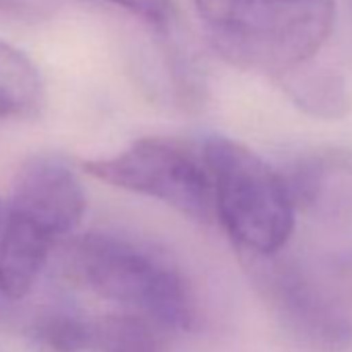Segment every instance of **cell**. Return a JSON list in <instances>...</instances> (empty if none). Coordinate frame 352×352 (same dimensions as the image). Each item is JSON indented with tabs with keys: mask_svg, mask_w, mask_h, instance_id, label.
Segmentation results:
<instances>
[{
	"mask_svg": "<svg viewBox=\"0 0 352 352\" xmlns=\"http://www.w3.org/2000/svg\"><path fill=\"white\" fill-rule=\"evenodd\" d=\"M166 327L137 315L110 313L94 317L91 350L98 352H166Z\"/></svg>",
	"mask_w": 352,
	"mask_h": 352,
	"instance_id": "obj_9",
	"label": "cell"
},
{
	"mask_svg": "<svg viewBox=\"0 0 352 352\" xmlns=\"http://www.w3.org/2000/svg\"><path fill=\"white\" fill-rule=\"evenodd\" d=\"M214 50L230 65L284 79L333 30L331 0H195Z\"/></svg>",
	"mask_w": 352,
	"mask_h": 352,
	"instance_id": "obj_1",
	"label": "cell"
},
{
	"mask_svg": "<svg viewBox=\"0 0 352 352\" xmlns=\"http://www.w3.org/2000/svg\"><path fill=\"white\" fill-rule=\"evenodd\" d=\"M286 94L298 108L315 116L338 118L348 112V94L342 77L331 71L298 69L282 79Z\"/></svg>",
	"mask_w": 352,
	"mask_h": 352,
	"instance_id": "obj_10",
	"label": "cell"
},
{
	"mask_svg": "<svg viewBox=\"0 0 352 352\" xmlns=\"http://www.w3.org/2000/svg\"><path fill=\"white\" fill-rule=\"evenodd\" d=\"M245 265L282 327L319 352L346 348L352 321L340 302L296 261L276 255H247Z\"/></svg>",
	"mask_w": 352,
	"mask_h": 352,
	"instance_id": "obj_6",
	"label": "cell"
},
{
	"mask_svg": "<svg viewBox=\"0 0 352 352\" xmlns=\"http://www.w3.org/2000/svg\"><path fill=\"white\" fill-rule=\"evenodd\" d=\"M85 212L83 187L63 160L36 155L17 172L0 224V294L17 300L38 282L56 243Z\"/></svg>",
	"mask_w": 352,
	"mask_h": 352,
	"instance_id": "obj_2",
	"label": "cell"
},
{
	"mask_svg": "<svg viewBox=\"0 0 352 352\" xmlns=\"http://www.w3.org/2000/svg\"><path fill=\"white\" fill-rule=\"evenodd\" d=\"M67 272L94 294L166 329H193L195 298L183 274L151 245L114 232H89L71 243Z\"/></svg>",
	"mask_w": 352,
	"mask_h": 352,
	"instance_id": "obj_3",
	"label": "cell"
},
{
	"mask_svg": "<svg viewBox=\"0 0 352 352\" xmlns=\"http://www.w3.org/2000/svg\"><path fill=\"white\" fill-rule=\"evenodd\" d=\"M212 172L216 214L247 255H276L294 228V204L284 176L239 141H204Z\"/></svg>",
	"mask_w": 352,
	"mask_h": 352,
	"instance_id": "obj_4",
	"label": "cell"
},
{
	"mask_svg": "<svg viewBox=\"0 0 352 352\" xmlns=\"http://www.w3.org/2000/svg\"><path fill=\"white\" fill-rule=\"evenodd\" d=\"M104 3L124 9L126 13L162 32L170 30L174 21V7L170 0H104Z\"/></svg>",
	"mask_w": 352,
	"mask_h": 352,
	"instance_id": "obj_12",
	"label": "cell"
},
{
	"mask_svg": "<svg viewBox=\"0 0 352 352\" xmlns=\"http://www.w3.org/2000/svg\"><path fill=\"white\" fill-rule=\"evenodd\" d=\"M0 224H3V208H0Z\"/></svg>",
	"mask_w": 352,
	"mask_h": 352,
	"instance_id": "obj_14",
	"label": "cell"
},
{
	"mask_svg": "<svg viewBox=\"0 0 352 352\" xmlns=\"http://www.w3.org/2000/svg\"><path fill=\"white\" fill-rule=\"evenodd\" d=\"M54 9V0H0V15L13 19L36 21L50 15Z\"/></svg>",
	"mask_w": 352,
	"mask_h": 352,
	"instance_id": "obj_13",
	"label": "cell"
},
{
	"mask_svg": "<svg viewBox=\"0 0 352 352\" xmlns=\"http://www.w3.org/2000/svg\"><path fill=\"white\" fill-rule=\"evenodd\" d=\"M284 181L294 210L327 224L352 220V149H313L290 164Z\"/></svg>",
	"mask_w": 352,
	"mask_h": 352,
	"instance_id": "obj_7",
	"label": "cell"
},
{
	"mask_svg": "<svg viewBox=\"0 0 352 352\" xmlns=\"http://www.w3.org/2000/svg\"><path fill=\"white\" fill-rule=\"evenodd\" d=\"M94 317L73 309H50L36 317L34 338L54 352H81L91 348Z\"/></svg>",
	"mask_w": 352,
	"mask_h": 352,
	"instance_id": "obj_11",
	"label": "cell"
},
{
	"mask_svg": "<svg viewBox=\"0 0 352 352\" xmlns=\"http://www.w3.org/2000/svg\"><path fill=\"white\" fill-rule=\"evenodd\" d=\"M83 168L98 181L157 199L199 224L218 218L204 145L179 137H143L122 153L89 160Z\"/></svg>",
	"mask_w": 352,
	"mask_h": 352,
	"instance_id": "obj_5",
	"label": "cell"
},
{
	"mask_svg": "<svg viewBox=\"0 0 352 352\" xmlns=\"http://www.w3.org/2000/svg\"><path fill=\"white\" fill-rule=\"evenodd\" d=\"M44 104V81L38 67L17 48L0 40V120L28 118Z\"/></svg>",
	"mask_w": 352,
	"mask_h": 352,
	"instance_id": "obj_8",
	"label": "cell"
}]
</instances>
